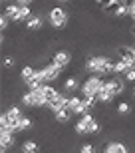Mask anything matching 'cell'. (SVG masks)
Here are the masks:
<instances>
[{
    "instance_id": "cell-2",
    "label": "cell",
    "mask_w": 135,
    "mask_h": 153,
    "mask_svg": "<svg viewBox=\"0 0 135 153\" xmlns=\"http://www.w3.org/2000/svg\"><path fill=\"white\" fill-rule=\"evenodd\" d=\"M73 129H76V133H78V135H90V133H97V131H99V121H97V119L93 117L91 114H85V115H82V117L76 121Z\"/></svg>"
},
{
    "instance_id": "cell-31",
    "label": "cell",
    "mask_w": 135,
    "mask_h": 153,
    "mask_svg": "<svg viewBox=\"0 0 135 153\" xmlns=\"http://www.w3.org/2000/svg\"><path fill=\"white\" fill-rule=\"evenodd\" d=\"M56 2H70V0H56Z\"/></svg>"
},
{
    "instance_id": "cell-8",
    "label": "cell",
    "mask_w": 135,
    "mask_h": 153,
    "mask_svg": "<svg viewBox=\"0 0 135 153\" xmlns=\"http://www.w3.org/2000/svg\"><path fill=\"white\" fill-rule=\"evenodd\" d=\"M68 100H70V94L60 91V96L50 103V111L52 114H58V111H62V109H68Z\"/></svg>"
},
{
    "instance_id": "cell-5",
    "label": "cell",
    "mask_w": 135,
    "mask_h": 153,
    "mask_svg": "<svg viewBox=\"0 0 135 153\" xmlns=\"http://www.w3.org/2000/svg\"><path fill=\"white\" fill-rule=\"evenodd\" d=\"M42 72H44V82L46 84H52V82L60 79V76H62L64 70L60 68V66H56L54 62H50V64H46L44 68H42Z\"/></svg>"
},
{
    "instance_id": "cell-22",
    "label": "cell",
    "mask_w": 135,
    "mask_h": 153,
    "mask_svg": "<svg viewBox=\"0 0 135 153\" xmlns=\"http://www.w3.org/2000/svg\"><path fill=\"white\" fill-rule=\"evenodd\" d=\"M30 127H32V119H30L28 115H24V117L18 121V133H22V131L30 129Z\"/></svg>"
},
{
    "instance_id": "cell-10",
    "label": "cell",
    "mask_w": 135,
    "mask_h": 153,
    "mask_svg": "<svg viewBox=\"0 0 135 153\" xmlns=\"http://www.w3.org/2000/svg\"><path fill=\"white\" fill-rule=\"evenodd\" d=\"M101 153H129V149L121 141H107L105 145L101 147Z\"/></svg>"
},
{
    "instance_id": "cell-32",
    "label": "cell",
    "mask_w": 135,
    "mask_h": 153,
    "mask_svg": "<svg viewBox=\"0 0 135 153\" xmlns=\"http://www.w3.org/2000/svg\"><path fill=\"white\" fill-rule=\"evenodd\" d=\"M133 97H135V85H133Z\"/></svg>"
},
{
    "instance_id": "cell-20",
    "label": "cell",
    "mask_w": 135,
    "mask_h": 153,
    "mask_svg": "<svg viewBox=\"0 0 135 153\" xmlns=\"http://www.w3.org/2000/svg\"><path fill=\"white\" fill-rule=\"evenodd\" d=\"M72 111L70 109H62V111H58V114H54V119H56L58 123H68L70 119H72Z\"/></svg>"
},
{
    "instance_id": "cell-28",
    "label": "cell",
    "mask_w": 135,
    "mask_h": 153,
    "mask_svg": "<svg viewBox=\"0 0 135 153\" xmlns=\"http://www.w3.org/2000/svg\"><path fill=\"white\" fill-rule=\"evenodd\" d=\"M34 0H16V4H20V6H30Z\"/></svg>"
},
{
    "instance_id": "cell-21",
    "label": "cell",
    "mask_w": 135,
    "mask_h": 153,
    "mask_svg": "<svg viewBox=\"0 0 135 153\" xmlns=\"http://www.w3.org/2000/svg\"><path fill=\"white\" fill-rule=\"evenodd\" d=\"M34 74H36V70H34L32 66H24V68L20 70V78H22L24 84H26L28 79H32V78H34Z\"/></svg>"
},
{
    "instance_id": "cell-13",
    "label": "cell",
    "mask_w": 135,
    "mask_h": 153,
    "mask_svg": "<svg viewBox=\"0 0 135 153\" xmlns=\"http://www.w3.org/2000/svg\"><path fill=\"white\" fill-rule=\"evenodd\" d=\"M4 14L8 18H10L12 22L18 24V16H20V4H16V2H10V4L4 6Z\"/></svg>"
},
{
    "instance_id": "cell-9",
    "label": "cell",
    "mask_w": 135,
    "mask_h": 153,
    "mask_svg": "<svg viewBox=\"0 0 135 153\" xmlns=\"http://www.w3.org/2000/svg\"><path fill=\"white\" fill-rule=\"evenodd\" d=\"M14 143H16V133L14 131L0 129V145H2V149L8 151V147H14Z\"/></svg>"
},
{
    "instance_id": "cell-33",
    "label": "cell",
    "mask_w": 135,
    "mask_h": 153,
    "mask_svg": "<svg viewBox=\"0 0 135 153\" xmlns=\"http://www.w3.org/2000/svg\"><path fill=\"white\" fill-rule=\"evenodd\" d=\"M115 2H125V0H115Z\"/></svg>"
},
{
    "instance_id": "cell-25",
    "label": "cell",
    "mask_w": 135,
    "mask_h": 153,
    "mask_svg": "<svg viewBox=\"0 0 135 153\" xmlns=\"http://www.w3.org/2000/svg\"><path fill=\"white\" fill-rule=\"evenodd\" d=\"M123 78L127 79V82H133V84H135V68H129V70L123 74Z\"/></svg>"
},
{
    "instance_id": "cell-4",
    "label": "cell",
    "mask_w": 135,
    "mask_h": 153,
    "mask_svg": "<svg viewBox=\"0 0 135 153\" xmlns=\"http://www.w3.org/2000/svg\"><path fill=\"white\" fill-rule=\"evenodd\" d=\"M48 20H50V26H54L56 30H64L70 22V14L62 6H52L48 12Z\"/></svg>"
},
{
    "instance_id": "cell-11",
    "label": "cell",
    "mask_w": 135,
    "mask_h": 153,
    "mask_svg": "<svg viewBox=\"0 0 135 153\" xmlns=\"http://www.w3.org/2000/svg\"><path fill=\"white\" fill-rule=\"evenodd\" d=\"M82 100H84V97H79V96H70V100H68V109H70L73 115H84Z\"/></svg>"
},
{
    "instance_id": "cell-24",
    "label": "cell",
    "mask_w": 135,
    "mask_h": 153,
    "mask_svg": "<svg viewBox=\"0 0 135 153\" xmlns=\"http://www.w3.org/2000/svg\"><path fill=\"white\" fill-rule=\"evenodd\" d=\"M14 64H16V60L12 56H4V60H2V66H4V68H12Z\"/></svg>"
},
{
    "instance_id": "cell-6",
    "label": "cell",
    "mask_w": 135,
    "mask_h": 153,
    "mask_svg": "<svg viewBox=\"0 0 135 153\" xmlns=\"http://www.w3.org/2000/svg\"><path fill=\"white\" fill-rule=\"evenodd\" d=\"M52 62L56 64V66H60L62 70H66L68 66H70V62H72V54H70L68 50H58V52H54Z\"/></svg>"
},
{
    "instance_id": "cell-17",
    "label": "cell",
    "mask_w": 135,
    "mask_h": 153,
    "mask_svg": "<svg viewBox=\"0 0 135 153\" xmlns=\"http://www.w3.org/2000/svg\"><path fill=\"white\" fill-rule=\"evenodd\" d=\"M82 85H79V82H78V78H68L66 82H64V91L66 94H72V91H76V90H79Z\"/></svg>"
},
{
    "instance_id": "cell-23",
    "label": "cell",
    "mask_w": 135,
    "mask_h": 153,
    "mask_svg": "<svg viewBox=\"0 0 135 153\" xmlns=\"http://www.w3.org/2000/svg\"><path fill=\"white\" fill-rule=\"evenodd\" d=\"M129 111H131L129 102H119L117 103V114H129Z\"/></svg>"
},
{
    "instance_id": "cell-29",
    "label": "cell",
    "mask_w": 135,
    "mask_h": 153,
    "mask_svg": "<svg viewBox=\"0 0 135 153\" xmlns=\"http://www.w3.org/2000/svg\"><path fill=\"white\" fill-rule=\"evenodd\" d=\"M2 2H4V4H8V2H16V0H2Z\"/></svg>"
},
{
    "instance_id": "cell-12",
    "label": "cell",
    "mask_w": 135,
    "mask_h": 153,
    "mask_svg": "<svg viewBox=\"0 0 135 153\" xmlns=\"http://www.w3.org/2000/svg\"><path fill=\"white\" fill-rule=\"evenodd\" d=\"M24 24H26V30H30V32H38V30H42V26H44V18L38 16V14H34V16L28 18Z\"/></svg>"
},
{
    "instance_id": "cell-7",
    "label": "cell",
    "mask_w": 135,
    "mask_h": 153,
    "mask_svg": "<svg viewBox=\"0 0 135 153\" xmlns=\"http://www.w3.org/2000/svg\"><path fill=\"white\" fill-rule=\"evenodd\" d=\"M105 88L111 91L115 97H117V96H123V91H125L123 79H119L117 76H115V78H111V79H105Z\"/></svg>"
},
{
    "instance_id": "cell-14",
    "label": "cell",
    "mask_w": 135,
    "mask_h": 153,
    "mask_svg": "<svg viewBox=\"0 0 135 153\" xmlns=\"http://www.w3.org/2000/svg\"><path fill=\"white\" fill-rule=\"evenodd\" d=\"M6 114V117H8V121H20V119L24 117V114H22V109H20V105H10V108L4 111Z\"/></svg>"
},
{
    "instance_id": "cell-1",
    "label": "cell",
    "mask_w": 135,
    "mask_h": 153,
    "mask_svg": "<svg viewBox=\"0 0 135 153\" xmlns=\"http://www.w3.org/2000/svg\"><path fill=\"white\" fill-rule=\"evenodd\" d=\"M90 74L93 76H103L105 74H113V60L109 56H90L85 60V66H84Z\"/></svg>"
},
{
    "instance_id": "cell-34",
    "label": "cell",
    "mask_w": 135,
    "mask_h": 153,
    "mask_svg": "<svg viewBox=\"0 0 135 153\" xmlns=\"http://www.w3.org/2000/svg\"><path fill=\"white\" fill-rule=\"evenodd\" d=\"M96 2H99V0H96Z\"/></svg>"
},
{
    "instance_id": "cell-3",
    "label": "cell",
    "mask_w": 135,
    "mask_h": 153,
    "mask_svg": "<svg viewBox=\"0 0 135 153\" xmlns=\"http://www.w3.org/2000/svg\"><path fill=\"white\" fill-rule=\"evenodd\" d=\"M103 84H105V79L101 78V76H90V78L82 84V88H79L82 97H97V94H99L101 88H103Z\"/></svg>"
},
{
    "instance_id": "cell-27",
    "label": "cell",
    "mask_w": 135,
    "mask_h": 153,
    "mask_svg": "<svg viewBox=\"0 0 135 153\" xmlns=\"http://www.w3.org/2000/svg\"><path fill=\"white\" fill-rule=\"evenodd\" d=\"M8 20H10V18L6 16L4 12H2V18H0V28H2V32H4L6 28H8Z\"/></svg>"
},
{
    "instance_id": "cell-16",
    "label": "cell",
    "mask_w": 135,
    "mask_h": 153,
    "mask_svg": "<svg viewBox=\"0 0 135 153\" xmlns=\"http://www.w3.org/2000/svg\"><path fill=\"white\" fill-rule=\"evenodd\" d=\"M113 100H115V96H113L111 91L105 88V84H103V88H101V91L97 94V103H111Z\"/></svg>"
},
{
    "instance_id": "cell-15",
    "label": "cell",
    "mask_w": 135,
    "mask_h": 153,
    "mask_svg": "<svg viewBox=\"0 0 135 153\" xmlns=\"http://www.w3.org/2000/svg\"><path fill=\"white\" fill-rule=\"evenodd\" d=\"M129 62H125L123 58H115V62H113V74L119 76V74H125L127 70H129Z\"/></svg>"
},
{
    "instance_id": "cell-19",
    "label": "cell",
    "mask_w": 135,
    "mask_h": 153,
    "mask_svg": "<svg viewBox=\"0 0 135 153\" xmlns=\"http://www.w3.org/2000/svg\"><path fill=\"white\" fill-rule=\"evenodd\" d=\"M40 145L34 139H26V141L22 143V153H38Z\"/></svg>"
},
{
    "instance_id": "cell-26",
    "label": "cell",
    "mask_w": 135,
    "mask_h": 153,
    "mask_svg": "<svg viewBox=\"0 0 135 153\" xmlns=\"http://www.w3.org/2000/svg\"><path fill=\"white\" fill-rule=\"evenodd\" d=\"M79 153H96V147H93L91 143H84L82 149H79Z\"/></svg>"
},
{
    "instance_id": "cell-18",
    "label": "cell",
    "mask_w": 135,
    "mask_h": 153,
    "mask_svg": "<svg viewBox=\"0 0 135 153\" xmlns=\"http://www.w3.org/2000/svg\"><path fill=\"white\" fill-rule=\"evenodd\" d=\"M97 103V97H84L82 100V109H84V115L85 114H91V109L96 108Z\"/></svg>"
},
{
    "instance_id": "cell-30",
    "label": "cell",
    "mask_w": 135,
    "mask_h": 153,
    "mask_svg": "<svg viewBox=\"0 0 135 153\" xmlns=\"http://www.w3.org/2000/svg\"><path fill=\"white\" fill-rule=\"evenodd\" d=\"M131 34H133V36H135V24H133V28H131Z\"/></svg>"
}]
</instances>
